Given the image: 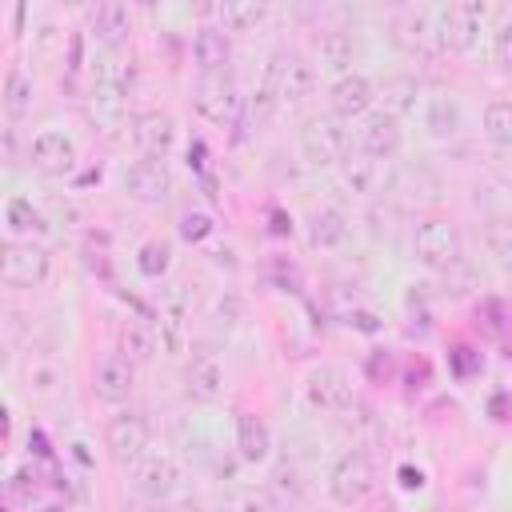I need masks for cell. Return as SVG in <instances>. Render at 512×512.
<instances>
[{
	"mask_svg": "<svg viewBox=\"0 0 512 512\" xmlns=\"http://www.w3.org/2000/svg\"><path fill=\"white\" fill-rule=\"evenodd\" d=\"M300 156L316 168H340L352 156V128L336 112H316L300 124Z\"/></svg>",
	"mask_w": 512,
	"mask_h": 512,
	"instance_id": "cell-1",
	"label": "cell"
},
{
	"mask_svg": "<svg viewBox=\"0 0 512 512\" xmlns=\"http://www.w3.org/2000/svg\"><path fill=\"white\" fill-rule=\"evenodd\" d=\"M412 256L432 272H452L464 264V240L452 220L428 216L412 228Z\"/></svg>",
	"mask_w": 512,
	"mask_h": 512,
	"instance_id": "cell-2",
	"label": "cell"
},
{
	"mask_svg": "<svg viewBox=\"0 0 512 512\" xmlns=\"http://www.w3.org/2000/svg\"><path fill=\"white\" fill-rule=\"evenodd\" d=\"M316 84V68L308 56H300L296 48H276L272 60H268V72H264V88L280 100V104H296L312 92Z\"/></svg>",
	"mask_w": 512,
	"mask_h": 512,
	"instance_id": "cell-3",
	"label": "cell"
},
{
	"mask_svg": "<svg viewBox=\"0 0 512 512\" xmlns=\"http://www.w3.org/2000/svg\"><path fill=\"white\" fill-rule=\"evenodd\" d=\"M376 492V468L368 460V452H340L328 468V496L336 504H360Z\"/></svg>",
	"mask_w": 512,
	"mask_h": 512,
	"instance_id": "cell-4",
	"label": "cell"
},
{
	"mask_svg": "<svg viewBox=\"0 0 512 512\" xmlns=\"http://www.w3.org/2000/svg\"><path fill=\"white\" fill-rule=\"evenodd\" d=\"M48 272H52V256H48L44 244H36V240H8L4 244V256H0L4 284H12V288H36V284L48 280Z\"/></svg>",
	"mask_w": 512,
	"mask_h": 512,
	"instance_id": "cell-5",
	"label": "cell"
},
{
	"mask_svg": "<svg viewBox=\"0 0 512 512\" xmlns=\"http://www.w3.org/2000/svg\"><path fill=\"white\" fill-rule=\"evenodd\" d=\"M108 452L120 468H136L148 460V448H152V428L140 412H116L108 420Z\"/></svg>",
	"mask_w": 512,
	"mask_h": 512,
	"instance_id": "cell-6",
	"label": "cell"
},
{
	"mask_svg": "<svg viewBox=\"0 0 512 512\" xmlns=\"http://www.w3.org/2000/svg\"><path fill=\"white\" fill-rule=\"evenodd\" d=\"M192 104H196V112H200L208 124H232V120L240 116L244 96L236 92V84H232L228 72H212V76H200V80H196Z\"/></svg>",
	"mask_w": 512,
	"mask_h": 512,
	"instance_id": "cell-7",
	"label": "cell"
},
{
	"mask_svg": "<svg viewBox=\"0 0 512 512\" xmlns=\"http://www.w3.org/2000/svg\"><path fill=\"white\" fill-rule=\"evenodd\" d=\"M120 184H124V192H128L132 200H140V204H156V200H164L168 188H172L168 160H164V156H136V160L124 168Z\"/></svg>",
	"mask_w": 512,
	"mask_h": 512,
	"instance_id": "cell-8",
	"label": "cell"
},
{
	"mask_svg": "<svg viewBox=\"0 0 512 512\" xmlns=\"http://www.w3.org/2000/svg\"><path fill=\"white\" fill-rule=\"evenodd\" d=\"M304 396H308V404H312L316 412H344V408L352 404V380H348L344 368L320 364V368L308 372Z\"/></svg>",
	"mask_w": 512,
	"mask_h": 512,
	"instance_id": "cell-9",
	"label": "cell"
},
{
	"mask_svg": "<svg viewBox=\"0 0 512 512\" xmlns=\"http://www.w3.org/2000/svg\"><path fill=\"white\" fill-rule=\"evenodd\" d=\"M28 164L36 172H44V176H68L72 164H76V144L64 132L44 128V132H36L28 140Z\"/></svg>",
	"mask_w": 512,
	"mask_h": 512,
	"instance_id": "cell-10",
	"label": "cell"
},
{
	"mask_svg": "<svg viewBox=\"0 0 512 512\" xmlns=\"http://www.w3.org/2000/svg\"><path fill=\"white\" fill-rule=\"evenodd\" d=\"M92 392L104 404H124L132 392V360L124 352H100L92 364Z\"/></svg>",
	"mask_w": 512,
	"mask_h": 512,
	"instance_id": "cell-11",
	"label": "cell"
},
{
	"mask_svg": "<svg viewBox=\"0 0 512 512\" xmlns=\"http://www.w3.org/2000/svg\"><path fill=\"white\" fill-rule=\"evenodd\" d=\"M128 128H132V144L140 148V156H168V148L176 140V120L160 108L136 112Z\"/></svg>",
	"mask_w": 512,
	"mask_h": 512,
	"instance_id": "cell-12",
	"label": "cell"
},
{
	"mask_svg": "<svg viewBox=\"0 0 512 512\" xmlns=\"http://www.w3.org/2000/svg\"><path fill=\"white\" fill-rule=\"evenodd\" d=\"M328 100H332V112L340 120H352V116H364L376 104V84L364 72H344V76H336Z\"/></svg>",
	"mask_w": 512,
	"mask_h": 512,
	"instance_id": "cell-13",
	"label": "cell"
},
{
	"mask_svg": "<svg viewBox=\"0 0 512 512\" xmlns=\"http://www.w3.org/2000/svg\"><path fill=\"white\" fill-rule=\"evenodd\" d=\"M356 144H360V152L372 156V160L396 156V152H400V120L388 116L384 108H380V112H368L364 124H360V132H356Z\"/></svg>",
	"mask_w": 512,
	"mask_h": 512,
	"instance_id": "cell-14",
	"label": "cell"
},
{
	"mask_svg": "<svg viewBox=\"0 0 512 512\" xmlns=\"http://www.w3.org/2000/svg\"><path fill=\"white\" fill-rule=\"evenodd\" d=\"M132 488H136L144 500H152V504L168 500V496L180 488V468H176V460H172V456H148L144 464H136Z\"/></svg>",
	"mask_w": 512,
	"mask_h": 512,
	"instance_id": "cell-15",
	"label": "cell"
},
{
	"mask_svg": "<svg viewBox=\"0 0 512 512\" xmlns=\"http://www.w3.org/2000/svg\"><path fill=\"white\" fill-rule=\"evenodd\" d=\"M192 56H196L200 76L228 72V60H232V40H228V32H224L220 24L196 28V36H192Z\"/></svg>",
	"mask_w": 512,
	"mask_h": 512,
	"instance_id": "cell-16",
	"label": "cell"
},
{
	"mask_svg": "<svg viewBox=\"0 0 512 512\" xmlns=\"http://www.w3.org/2000/svg\"><path fill=\"white\" fill-rule=\"evenodd\" d=\"M424 128H428L436 140H452V136H460V128H464L460 100L448 96V92H432V96L424 100Z\"/></svg>",
	"mask_w": 512,
	"mask_h": 512,
	"instance_id": "cell-17",
	"label": "cell"
},
{
	"mask_svg": "<svg viewBox=\"0 0 512 512\" xmlns=\"http://www.w3.org/2000/svg\"><path fill=\"white\" fill-rule=\"evenodd\" d=\"M376 100L384 104V112L388 116H404V112H412L416 108V100H420V80L412 76V72H396V76H384V84L376 88Z\"/></svg>",
	"mask_w": 512,
	"mask_h": 512,
	"instance_id": "cell-18",
	"label": "cell"
},
{
	"mask_svg": "<svg viewBox=\"0 0 512 512\" xmlns=\"http://www.w3.org/2000/svg\"><path fill=\"white\" fill-rule=\"evenodd\" d=\"M236 452L248 464H260L272 452V432H268V424L260 416H252V412L236 416Z\"/></svg>",
	"mask_w": 512,
	"mask_h": 512,
	"instance_id": "cell-19",
	"label": "cell"
},
{
	"mask_svg": "<svg viewBox=\"0 0 512 512\" xmlns=\"http://www.w3.org/2000/svg\"><path fill=\"white\" fill-rule=\"evenodd\" d=\"M224 388V368L212 356H192V364L184 368V392L192 400H216Z\"/></svg>",
	"mask_w": 512,
	"mask_h": 512,
	"instance_id": "cell-20",
	"label": "cell"
},
{
	"mask_svg": "<svg viewBox=\"0 0 512 512\" xmlns=\"http://www.w3.org/2000/svg\"><path fill=\"white\" fill-rule=\"evenodd\" d=\"M340 184L348 188V192H356V196H372V192H380V184H384V168H380V160H372V156H348L344 164H340Z\"/></svg>",
	"mask_w": 512,
	"mask_h": 512,
	"instance_id": "cell-21",
	"label": "cell"
},
{
	"mask_svg": "<svg viewBox=\"0 0 512 512\" xmlns=\"http://www.w3.org/2000/svg\"><path fill=\"white\" fill-rule=\"evenodd\" d=\"M128 28H132V20H128V8L124 4H100V8H92V32H96V40L108 52L128 40Z\"/></svg>",
	"mask_w": 512,
	"mask_h": 512,
	"instance_id": "cell-22",
	"label": "cell"
},
{
	"mask_svg": "<svg viewBox=\"0 0 512 512\" xmlns=\"http://www.w3.org/2000/svg\"><path fill=\"white\" fill-rule=\"evenodd\" d=\"M308 240L312 248H340L348 240V216L340 208H320L308 220Z\"/></svg>",
	"mask_w": 512,
	"mask_h": 512,
	"instance_id": "cell-23",
	"label": "cell"
},
{
	"mask_svg": "<svg viewBox=\"0 0 512 512\" xmlns=\"http://www.w3.org/2000/svg\"><path fill=\"white\" fill-rule=\"evenodd\" d=\"M212 12H216V20H220L224 32H248V28H256L268 16V8L256 4V0H232V4H220Z\"/></svg>",
	"mask_w": 512,
	"mask_h": 512,
	"instance_id": "cell-24",
	"label": "cell"
},
{
	"mask_svg": "<svg viewBox=\"0 0 512 512\" xmlns=\"http://www.w3.org/2000/svg\"><path fill=\"white\" fill-rule=\"evenodd\" d=\"M4 108H8L12 120H20L24 112H32V76L20 64H12L8 76H4Z\"/></svg>",
	"mask_w": 512,
	"mask_h": 512,
	"instance_id": "cell-25",
	"label": "cell"
},
{
	"mask_svg": "<svg viewBox=\"0 0 512 512\" xmlns=\"http://www.w3.org/2000/svg\"><path fill=\"white\" fill-rule=\"evenodd\" d=\"M120 352L136 364V360H152L156 356V332H152V324H144V320H128L124 328H120Z\"/></svg>",
	"mask_w": 512,
	"mask_h": 512,
	"instance_id": "cell-26",
	"label": "cell"
},
{
	"mask_svg": "<svg viewBox=\"0 0 512 512\" xmlns=\"http://www.w3.org/2000/svg\"><path fill=\"white\" fill-rule=\"evenodd\" d=\"M352 56H356V48H352V36H344V32H328L316 48V64L328 72H340V76L352 64Z\"/></svg>",
	"mask_w": 512,
	"mask_h": 512,
	"instance_id": "cell-27",
	"label": "cell"
},
{
	"mask_svg": "<svg viewBox=\"0 0 512 512\" xmlns=\"http://www.w3.org/2000/svg\"><path fill=\"white\" fill-rule=\"evenodd\" d=\"M232 512H280V500L268 484H240L228 500Z\"/></svg>",
	"mask_w": 512,
	"mask_h": 512,
	"instance_id": "cell-28",
	"label": "cell"
},
{
	"mask_svg": "<svg viewBox=\"0 0 512 512\" xmlns=\"http://www.w3.org/2000/svg\"><path fill=\"white\" fill-rule=\"evenodd\" d=\"M484 136L500 148H512V100H488L484 108Z\"/></svg>",
	"mask_w": 512,
	"mask_h": 512,
	"instance_id": "cell-29",
	"label": "cell"
},
{
	"mask_svg": "<svg viewBox=\"0 0 512 512\" xmlns=\"http://www.w3.org/2000/svg\"><path fill=\"white\" fill-rule=\"evenodd\" d=\"M4 220H8V232H12V240H20V236H28V232H36L40 224H44V216L32 208V200H24V196H12L8 204H4Z\"/></svg>",
	"mask_w": 512,
	"mask_h": 512,
	"instance_id": "cell-30",
	"label": "cell"
},
{
	"mask_svg": "<svg viewBox=\"0 0 512 512\" xmlns=\"http://www.w3.org/2000/svg\"><path fill=\"white\" fill-rule=\"evenodd\" d=\"M136 268H140V276L160 280V276L172 268V244H168V240H148V244H140Z\"/></svg>",
	"mask_w": 512,
	"mask_h": 512,
	"instance_id": "cell-31",
	"label": "cell"
},
{
	"mask_svg": "<svg viewBox=\"0 0 512 512\" xmlns=\"http://www.w3.org/2000/svg\"><path fill=\"white\" fill-rule=\"evenodd\" d=\"M484 244L504 268H512V224H488L484 228Z\"/></svg>",
	"mask_w": 512,
	"mask_h": 512,
	"instance_id": "cell-32",
	"label": "cell"
},
{
	"mask_svg": "<svg viewBox=\"0 0 512 512\" xmlns=\"http://www.w3.org/2000/svg\"><path fill=\"white\" fill-rule=\"evenodd\" d=\"M212 216L208 212H184L180 216V236L188 240V244H200V240H208L212 236Z\"/></svg>",
	"mask_w": 512,
	"mask_h": 512,
	"instance_id": "cell-33",
	"label": "cell"
},
{
	"mask_svg": "<svg viewBox=\"0 0 512 512\" xmlns=\"http://www.w3.org/2000/svg\"><path fill=\"white\" fill-rule=\"evenodd\" d=\"M492 56H496L504 68H512V16H504V20L496 24V32H492Z\"/></svg>",
	"mask_w": 512,
	"mask_h": 512,
	"instance_id": "cell-34",
	"label": "cell"
},
{
	"mask_svg": "<svg viewBox=\"0 0 512 512\" xmlns=\"http://www.w3.org/2000/svg\"><path fill=\"white\" fill-rule=\"evenodd\" d=\"M188 160H192V164H196V172L208 180V172H212V168H208V148H204V140H192V148H188Z\"/></svg>",
	"mask_w": 512,
	"mask_h": 512,
	"instance_id": "cell-35",
	"label": "cell"
},
{
	"mask_svg": "<svg viewBox=\"0 0 512 512\" xmlns=\"http://www.w3.org/2000/svg\"><path fill=\"white\" fill-rule=\"evenodd\" d=\"M400 476H404V488H416L420 484V472H412V468H400Z\"/></svg>",
	"mask_w": 512,
	"mask_h": 512,
	"instance_id": "cell-36",
	"label": "cell"
}]
</instances>
